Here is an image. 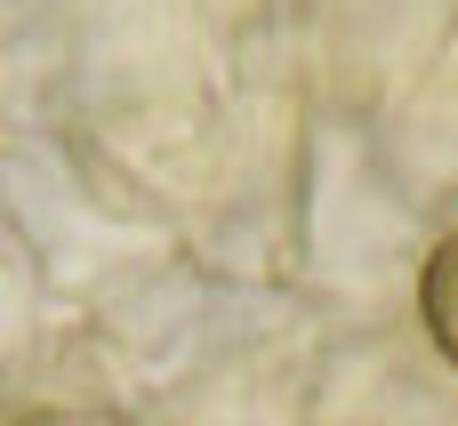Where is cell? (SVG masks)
I'll return each instance as SVG.
<instances>
[{
    "label": "cell",
    "instance_id": "6da1fadb",
    "mask_svg": "<svg viewBox=\"0 0 458 426\" xmlns=\"http://www.w3.org/2000/svg\"><path fill=\"white\" fill-rule=\"evenodd\" d=\"M419 322H427L435 354L458 371V234H443L419 266Z\"/></svg>",
    "mask_w": 458,
    "mask_h": 426
}]
</instances>
